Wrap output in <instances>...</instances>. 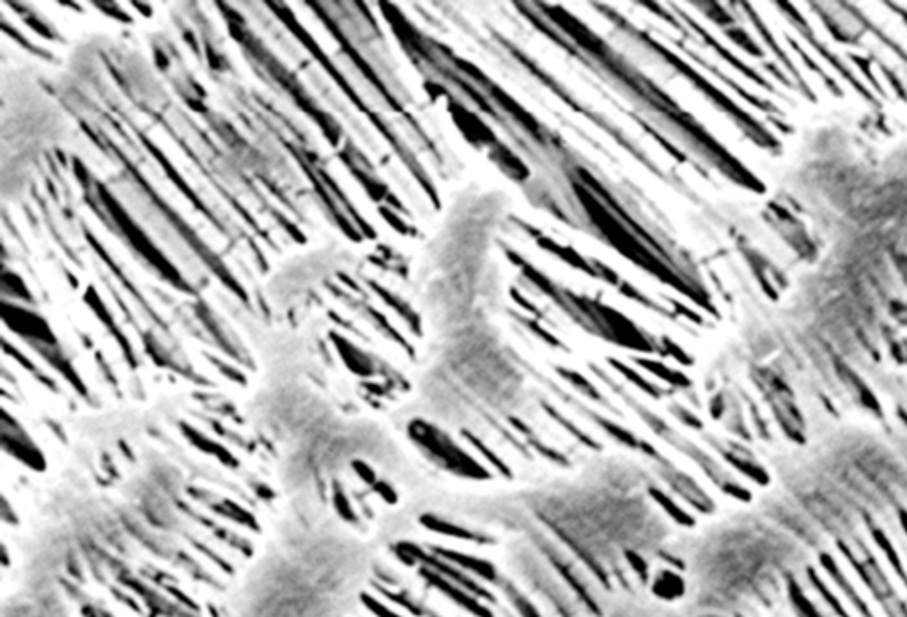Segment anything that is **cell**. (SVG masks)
<instances>
[{"label":"cell","mask_w":907,"mask_h":617,"mask_svg":"<svg viewBox=\"0 0 907 617\" xmlns=\"http://www.w3.org/2000/svg\"><path fill=\"white\" fill-rule=\"evenodd\" d=\"M0 617H78L66 596L45 580L4 577Z\"/></svg>","instance_id":"6"},{"label":"cell","mask_w":907,"mask_h":617,"mask_svg":"<svg viewBox=\"0 0 907 617\" xmlns=\"http://www.w3.org/2000/svg\"><path fill=\"white\" fill-rule=\"evenodd\" d=\"M245 403L272 438L284 502L371 541L436 483L387 417L344 412L293 376H257Z\"/></svg>","instance_id":"2"},{"label":"cell","mask_w":907,"mask_h":617,"mask_svg":"<svg viewBox=\"0 0 907 617\" xmlns=\"http://www.w3.org/2000/svg\"><path fill=\"white\" fill-rule=\"evenodd\" d=\"M376 541L289 506L227 594L222 617H353L376 568Z\"/></svg>","instance_id":"4"},{"label":"cell","mask_w":907,"mask_h":617,"mask_svg":"<svg viewBox=\"0 0 907 617\" xmlns=\"http://www.w3.org/2000/svg\"><path fill=\"white\" fill-rule=\"evenodd\" d=\"M514 211L516 196L502 178H463L450 187L404 279L420 339L509 321L516 268L504 235Z\"/></svg>","instance_id":"3"},{"label":"cell","mask_w":907,"mask_h":617,"mask_svg":"<svg viewBox=\"0 0 907 617\" xmlns=\"http://www.w3.org/2000/svg\"><path fill=\"white\" fill-rule=\"evenodd\" d=\"M899 13H900V15L904 16V20H906V24H907V13H906V11H902V9H899Z\"/></svg>","instance_id":"9"},{"label":"cell","mask_w":907,"mask_h":617,"mask_svg":"<svg viewBox=\"0 0 907 617\" xmlns=\"http://www.w3.org/2000/svg\"><path fill=\"white\" fill-rule=\"evenodd\" d=\"M851 59H853L854 63H856V66H858V68L863 71V75H867V79H869L870 84H874V86H876V89H879V91H881L879 82L874 79V75H872V71H870L869 61H867V59H863V57H860V55H851Z\"/></svg>","instance_id":"7"},{"label":"cell","mask_w":907,"mask_h":617,"mask_svg":"<svg viewBox=\"0 0 907 617\" xmlns=\"http://www.w3.org/2000/svg\"><path fill=\"white\" fill-rule=\"evenodd\" d=\"M77 132L57 94L47 91L38 73L16 68L2 79L0 190L4 203H18L31 187L39 160L68 146Z\"/></svg>","instance_id":"5"},{"label":"cell","mask_w":907,"mask_h":617,"mask_svg":"<svg viewBox=\"0 0 907 617\" xmlns=\"http://www.w3.org/2000/svg\"><path fill=\"white\" fill-rule=\"evenodd\" d=\"M284 513L277 453L245 398L179 394L71 422L4 504L6 573L78 617H222Z\"/></svg>","instance_id":"1"},{"label":"cell","mask_w":907,"mask_h":617,"mask_svg":"<svg viewBox=\"0 0 907 617\" xmlns=\"http://www.w3.org/2000/svg\"><path fill=\"white\" fill-rule=\"evenodd\" d=\"M897 268H899L900 274L904 277V281L907 282V256H899L897 258Z\"/></svg>","instance_id":"8"}]
</instances>
